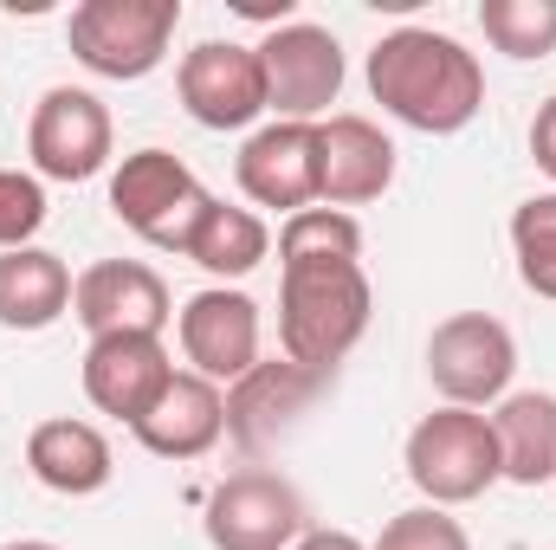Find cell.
<instances>
[{
    "label": "cell",
    "mask_w": 556,
    "mask_h": 550,
    "mask_svg": "<svg viewBox=\"0 0 556 550\" xmlns=\"http://www.w3.org/2000/svg\"><path fill=\"white\" fill-rule=\"evenodd\" d=\"M26 155H33V175H46V182H91L111 162V111H104V98L85 91V85H52L33 104Z\"/></svg>",
    "instance_id": "10"
},
{
    "label": "cell",
    "mask_w": 556,
    "mask_h": 550,
    "mask_svg": "<svg viewBox=\"0 0 556 550\" xmlns=\"http://www.w3.org/2000/svg\"><path fill=\"white\" fill-rule=\"evenodd\" d=\"M72 266L46 247L0 253V324L7 330H46L72 311Z\"/></svg>",
    "instance_id": "20"
},
{
    "label": "cell",
    "mask_w": 556,
    "mask_h": 550,
    "mask_svg": "<svg viewBox=\"0 0 556 550\" xmlns=\"http://www.w3.org/2000/svg\"><path fill=\"white\" fill-rule=\"evenodd\" d=\"M324 383L330 376H311V370H298L291 357H260L233 389H227V434L247 447V453H266V447H278L298 421H304V409L324 396Z\"/></svg>",
    "instance_id": "14"
},
{
    "label": "cell",
    "mask_w": 556,
    "mask_h": 550,
    "mask_svg": "<svg viewBox=\"0 0 556 550\" xmlns=\"http://www.w3.org/2000/svg\"><path fill=\"white\" fill-rule=\"evenodd\" d=\"M0 550H59V545H46V538H13V545H0Z\"/></svg>",
    "instance_id": "29"
},
{
    "label": "cell",
    "mask_w": 556,
    "mask_h": 550,
    "mask_svg": "<svg viewBox=\"0 0 556 550\" xmlns=\"http://www.w3.org/2000/svg\"><path fill=\"white\" fill-rule=\"evenodd\" d=\"M498 466L511 486H551L556 479V396L551 389H511L492 409Z\"/></svg>",
    "instance_id": "19"
},
{
    "label": "cell",
    "mask_w": 556,
    "mask_h": 550,
    "mask_svg": "<svg viewBox=\"0 0 556 550\" xmlns=\"http://www.w3.org/2000/svg\"><path fill=\"white\" fill-rule=\"evenodd\" d=\"M363 260H278V343L298 370L330 376L369 330Z\"/></svg>",
    "instance_id": "2"
},
{
    "label": "cell",
    "mask_w": 556,
    "mask_h": 550,
    "mask_svg": "<svg viewBox=\"0 0 556 550\" xmlns=\"http://www.w3.org/2000/svg\"><path fill=\"white\" fill-rule=\"evenodd\" d=\"M260 65H266V111H278V124H324V111L343 91V46L317 20L273 26L260 39Z\"/></svg>",
    "instance_id": "8"
},
{
    "label": "cell",
    "mask_w": 556,
    "mask_h": 550,
    "mask_svg": "<svg viewBox=\"0 0 556 550\" xmlns=\"http://www.w3.org/2000/svg\"><path fill=\"white\" fill-rule=\"evenodd\" d=\"M207 208H214V195L194 182V168L181 162V155H168V149H137V155H124L117 162V175H111V214L149 240L155 253H188V240H194V227L207 221Z\"/></svg>",
    "instance_id": "5"
},
{
    "label": "cell",
    "mask_w": 556,
    "mask_h": 550,
    "mask_svg": "<svg viewBox=\"0 0 556 550\" xmlns=\"http://www.w3.org/2000/svg\"><path fill=\"white\" fill-rule=\"evenodd\" d=\"M72 317L91 337H117V330L162 337L175 304H168V285H162L155 266H142V260H98L72 285Z\"/></svg>",
    "instance_id": "13"
},
{
    "label": "cell",
    "mask_w": 556,
    "mask_h": 550,
    "mask_svg": "<svg viewBox=\"0 0 556 550\" xmlns=\"http://www.w3.org/2000/svg\"><path fill=\"white\" fill-rule=\"evenodd\" d=\"M369 91L395 124L420 137H459L485 111L479 59L433 26H395L369 46Z\"/></svg>",
    "instance_id": "1"
},
{
    "label": "cell",
    "mask_w": 556,
    "mask_h": 550,
    "mask_svg": "<svg viewBox=\"0 0 556 550\" xmlns=\"http://www.w3.org/2000/svg\"><path fill=\"white\" fill-rule=\"evenodd\" d=\"M291 550H369L363 538H350V532H304Z\"/></svg>",
    "instance_id": "28"
},
{
    "label": "cell",
    "mask_w": 556,
    "mask_h": 550,
    "mask_svg": "<svg viewBox=\"0 0 556 550\" xmlns=\"http://www.w3.org/2000/svg\"><path fill=\"white\" fill-rule=\"evenodd\" d=\"M479 26L505 59H551L556 52V0H485Z\"/></svg>",
    "instance_id": "22"
},
{
    "label": "cell",
    "mask_w": 556,
    "mask_h": 550,
    "mask_svg": "<svg viewBox=\"0 0 556 550\" xmlns=\"http://www.w3.org/2000/svg\"><path fill=\"white\" fill-rule=\"evenodd\" d=\"M402 460H408V479L420 486V499L440 505V512L472 505V499H485L505 479L492 414L479 409H433L427 421H415Z\"/></svg>",
    "instance_id": "3"
},
{
    "label": "cell",
    "mask_w": 556,
    "mask_h": 550,
    "mask_svg": "<svg viewBox=\"0 0 556 550\" xmlns=\"http://www.w3.org/2000/svg\"><path fill=\"white\" fill-rule=\"evenodd\" d=\"M214 550H291L311 532L304 492L273 473V466H240L207 492V518H201Z\"/></svg>",
    "instance_id": "7"
},
{
    "label": "cell",
    "mask_w": 556,
    "mask_h": 550,
    "mask_svg": "<svg viewBox=\"0 0 556 550\" xmlns=\"http://www.w3.org/2000/svg\"><path fill=\"white\" fill-rule=\"evenodd\" d=\"M369 550H472V538H466V525H459L453 512L415 505V512H395Z\"/></svg>",
    "instance_id": "25"
},
{
    "label": "cell",
    "mask_w": 556,
    "mask_h": 550,
    "mask_svg": "<svg viewBox=\"0 0 556 550\" xmlns=\"http://www.w3.org/2000/svg\"><path fill=\"white\" fill-rule=\"evenodd\" d=\"M175 91H181V111L201 130H247V124H260L266 117V65H260V46L201 39L194 52H181Z\"/></svg>",
    "instance_id": "9"
},
{
    "label": "cell",
    "mask_w": 556,
    "mask_h": 550,
    "mask_svg": "<svg viewBox=\"0 0 556 550\" xmlns=\"http://www.w3.org/2000/svg\"><path fill=\"white\" fill-rule=\"evenodd\" d=\"M266 253H273V227H266L253 208H227V201H214L207 221H201L194 240H188V260L214 278H247Z\"/></svg>",
    "instance_id": "21"
},
{
    "label": "cell",
    "mask_w": 556,
    "mask_h": 550,
    "mask_svg": "<svg viewBox=\"0 0 556 550\" xmlns=\"http://www.w3.org/2000/svg\"><path fill=\"white\" fill-rule=\"evenodd\" d=\"M175 330H181V357H188V370L207 376V383H227V389L260 363V337H266L260 304H253L247 291H233V285H207V291H194V298L181 304Z\"/></svg>",
    "instance_id": "11"
},
{
    "label": "cell",
    "mask_w": 556,
    "mask_h": 550,
    "mask_svg": "<svg viewBox=\"0 0 556 550\" xmlns=\"http://www.w3.org/2000/svg\"><path fill=\"white\" fill-rule=\"evenodd\" d=\"M395 182V142L369 117H324L317 124V201L324 208H363L382 201Z\"/></svg>",
    "instance_id": "16"
},
{
    "label": "cell",
    "mask_w": 556,
    "mask_h": 550,
    "mask_svg": "<svg viewBox=\"0 0 556 550\" xmlns=\"http://www.w3.org/2000/svg\"><path fill=\"white\" fill-rule=\"evenodd\" d=\"M278 260H363V227L343 208H304L278 227Z\"/></svg>",
    "instance_id": "24"
},
{
    "label": "cell",
    "mask_w": 556,
    "mask_h": 550,
    "mask_svg": "<svg viewBox=\"0 0 556 550\" xmlns=\"http://www.w3.org/2000/svg\"><path fill=\"white\" fill-rule=\"evenodd\" d=\"M511 253H518V278L525 291L556 304V195H531L511 214Z\"/></svg>",
    "instance_id": "23"
},
{
    "label": "cell",
    "mask_w": 556,
    "mask_h": 550,
    "mask_svg": "<svg viewBox=\"0 0 556 550\" xmlns=\"http://www.w3.org/2000/svg\"><path fill=\"white\" fill-rule=\"evenodd\" d=\"M168 383H175V363H168L162 337L117 330V337H91V350H85V402L124 427H137Z\"/></svg>",
    "instance_id": "12"
},
{
    "label": "cell",
    "mask_w": 556,
    "mask_h": 550,
    "mask_svg": "<svg viewBox=\"0 0 556 550\" xmlns=\"http://www.w3.org/2000/svg\"><path fill=\"white\" fill-rule=\"evenodd\" d=\"M240 188L253 208H278L285 221L317 208V124H266L253 130L240 162H233Z\"/></svg>",
    "instance_id": "15"
},
{
    "label": "cell",
    "mask_w": 556,
    "mask_h": 550,
    "mask_svg": "<svg viewBox=\"0 0 556 550\" xmlns=\"http://www.w3.org/2000/svg\"><path fill=\"white\" fill-rule=\"evenodd\" d=\"M531 162L556 182V91L538 104V117H531Z\"/></svg>",
    "instance_id": "27"
},
{
    "label": "cell",
    "mask_w": 556,
    "mask_h": 550,
    "mask_svg": "<svg viewBox=\"0 0 556 550\" xmlns=\"http://www.w3.org/2000/svg\"><path fill=\"white\" fill-rule=\"evenodd\" d=\"M427 376L446 396V409H492L511 396L518 337L492 311H453L427 337Z\"/></svg>",
    "instance_id": "6"
},
{
    "label": "cell",
    "mask_w": 556,
    "mask_h": 550,
    "mask_svg": "<svg viewBox=\"0 0 556 550\" xmlns=\"http://www.w3.org/2000/svg\"><path fill=\"white\" fill-rule=\"evenodd\" d=\"M26 466H33V479H39L46 492H59V499H91V492H104L111 473H117L111 440H104L91 421H78V414L39 421V427L26 434Z\"/></svg>",
    "instance_id": "18"
},
{
    "label": "cell",
    "mask_w": 556,
    "mask_h": 550,
    "mask_svg": "<svg viewBox=\"0 0 556 550\" xmlns=\"http://www.w3.org/2000/svg\"><path fill=\"white\" fill-rule=\"evenodd\" d=\"M130 434L155 460H201L227 434V396H220V383H207L194 370H175V383L155 396V409L142 414Z\"/></svg>",
    "instance_id": "17"
},
{
    "label": "cell",
    "mask_w": 556,
    "mask_h": 550,
    "mask_svg": "<svg viewBox=\"0 0 556 550\" xmlns=\"http://www.w3.org/2000/svg\"><path fill=\"white\" fill-rule=\"evenodd\" d=\"M175 26H181V0H78L65 20V39L85 72L137 85L168 59Z\"/></svg>",
    "instance_id": "4"
},
{
    "label": "cell",
    "mask_w": 556,
    "mask_h": 550,
    "mask_svg": "<svg viewBox=\"0 0 556 550\" xmlns=\"http://www.w3.org/2000/svg\"><path fill=\"white\" fill-rule=\"evenodd\" d=\"M39 227H46V188H39V175L0 168V253L33 247Z\"/></svg>",
    "instance_id": "26"
}]
</instances>
